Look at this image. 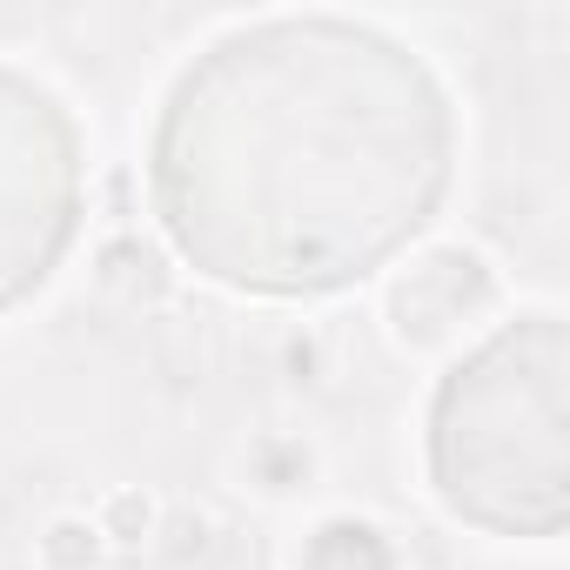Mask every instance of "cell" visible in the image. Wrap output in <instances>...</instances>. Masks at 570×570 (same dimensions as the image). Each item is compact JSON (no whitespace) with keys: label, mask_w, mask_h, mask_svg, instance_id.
Here are the masks:
<instances>
[{"label":"cell","mask_w":570,"mask_h":570,"mask_svg":"<svg viewBox=\"0 0 570 570\" xmlns=\"http://www.w3.org/2000/svg\"><path fill=\"white\" fill-rule=\"evenodd\" d=\"M456 115L416 48L282 14L222 35L155 128V222L248 296H330L383 268L450 195Z\"/></svg>","instance_id":"obj_1"},{"label":"cell","mask_w":570,"mask_h":570,"mask_svg":"<svg viewBox=\"0 0 570 570\" xmlns=\"http://www.w3.org/2000/svg\"><path fill=\"white\" fill-rule=\"evenodd\" d=\"M563 376L570 336L557 309L510 316L443 376L430 403V483L456 523L490 537L563 530Z\"/></svg>","instance_id":"obj_2"},{"label":"cell","mask_w":570,"mask_h":570,"mask_svg":"<svg viewBox=\"0 0 570 570\" xmlns=\"http://www.w3.org/2000/svg\"><path fill=\"white\" fill-rule=\"evenodd\" d=\"M81 222V135L28 75L0 68V316L35 296Z\"/></svg>","instance_id":"obj_3"},{"label":"cell","mask_w":570,"mask_h":570,"mask_svg":"<svg viewBox=\"0 0 570 570\" xmlns=\"http://www.w3.org/2000/svg\"><path fill=\"white\" fill-rule=\"evenodd\" d=\"M497 303H503V275L476 242H430L390 275L383 316L410 356H430V350H450L456 336H470Z\"/></svg>","instance_id":"obj_4"},{"label":"cell","mask_w":570,"mask_h":570,"mask_svg":"<svg viewBox=\"0 0 570 570\" xmlns=\"http://www.w3.org/2000/svg\"><path fill=\"white\" fill-rule=\"evenodd\" d=\"M296 570H403V557H396L383 523H370L356 510H336V517L309 523V537L296 550Z\"/></svg>","instance_id":"obj_5"},{"label":"cell","mask_w":570,"mask_h":570,"mask_svg":"<svg viewBox=\"0 0 570 570\" xmlns=\"http://www.w3.org/2000/svg\"><path fill=\"white\" fill-rule=\"evenodd\" d=\"M242 476H248V490H262V497H303V490L316 483V443H309V436L268 430V436L248 443Z\"/></svg>","instance_id":"obj_6"},{"label":"cell","mask_w":570,"mask_h":570,"mask_svg":"<svg viewBox=\"0 0 570 570\" xmlns=\"http://www.w3.org/2000/svg\"><path fill=\"white\" fill-rule=\"evenodd\" d=\"M95 282L108 296H121V303H148V296H161V255L155 248H141L135 235H115V242H101V255H95Z\"/></svg>","instance_id":"obj_7"},{"label":"cell","mask_w":570,"mask_h":570,"mask_svg":"<svg viewBox=\"0 0 570 570\" xmlns=\"http://www.w3.org/2000/svg\"><path fill=\"white\" fill-rule=\"evenodd\" d=\"M95 530H101V543H108V550H141V543H155L161 510H155V497H148V490H108V503H101Z\"/></svg>","instance_id":"obj_8"},{"label":"cell","mask_w":570,"mask_h":570,"mask_svg":"<svg viewBox=\"0 0 570 570\" xmlns=\"http://www.w3.org/2000/svg\"><path fill=\"white\" fill-rule=\"evenodd\" d=\"M35 550H41V570H95L108 543H101L95 517H55V523L35 537Z\"/></svg>","instance_id":"obj_9"},{"label":"cell","mask_w":570,"mask_h":570,"mask_svg":"<svg viewBox=\"0 0 570 570\" xmlns=\"http://www.w3.org/2000/svg\"><path fill=\"white\" fill-rule=\"evenodd\" d=\"M282 363H289V383H316V336H289Z\"/></svg>","instance_id":"obj_10"}]
</instances>
